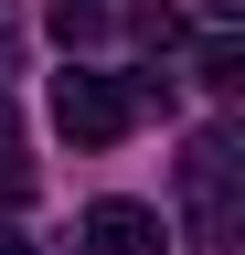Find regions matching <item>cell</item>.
Listing matches in <instances>:
<instances>
[{
    "label": "cell",
    "instance_id": "ba28073f",
    "mask_svg": "<svg viewBox=\"0 0 245 255\" xmlns=\"http://www.w3.org/2000/svg\"><path fill=\"white\" fill-rule=\"evenodd\" d=\"M0 255H32V245H21V234H11V223H0Z\"/></svg>",
    "mask_w": 245,
    "mask_h": 255
},
{
    "label": "cell",
    "instance_id": "52a82bcc",
    "mask_svg": "<svg viewBox=\"0 0 245 255\" xmlns=\"http://www.w3.org/2000/svg\"><path fill=\"white\" fill-rule=\"evenodd\" d=\"M203 11H213V21H235V11H245V0H203Z\"/></svg>",
    "mask_w": 245,
    "mask_h": 255
},
{
    "label": "cell",
    "instance_id": "6da1fadb",
    "mask_svg": "<svg viewBox=\"0 0 245 255\" xmlns=\"http://www.w3.org/2000/svg\"><path fill=\"white\" fill-rule=\"evenodd\" d=\"M53 128H64L75 149H117L139 128V85L96 75V64H64V75H53Z\"/></svg>",
    "mask_w": 245,
    "mask_h": 255
},
{
    "label": "cell",
    "instance_id": "8992f818",
    "mask_svg": "<svg viewBox=\"0 0 245 255\" xmlns=\"http://www.w3.org/2000/svg\"><path fill=\"white\" fill-rule=\"evenodd\" d=\"M107 32V0H53V43H96Z\"/></svg>",
    "mask_w": 245,
    "mask_h": 255
},
{
    "label": "cell",
    "instance_id": "7a4b0ae2",
    "mask_svg": "<svg viewBox=\"0 0 245 255\" xmlns=\"http://www.w3.org/2000/svg\"><path fill=\"white\" fill-rule=\"evenodd\" d=\"M235 170H245V159H235L224 128H203V138L181 149V223H192L203 245H224V234H235Z\"/></svg>",
    "mask_w": 245,
    "mask_h": 255
},
{
    "label": "cell",
    "instance_id": "5b68a950",
    "mask_svg": "<svg viewBox=\"0 0 245 255\" xmlns=\"http://www.w3.org/2000/svg\"><path fill=\"white\" fill-rule=\"evenodd\" d=\"M32 181V149H21V117H11V96H0V191H21Z\"/></svg>",
    "mask_w": 245,
    "mask_h": 255
},
{
    "label": "cell",
    "instance_id": "277c9868",
    "mask_svg": "<svg viewBox=\"0 0 245 255\" xmlns=\"http://www.w3.org/2000/svg\"><path fill=\"white\" fill-rule=\"evenodd\" d=\"M203 85H213V96L245 85V43H235V32H213V43H203Z\"/></svg>",
    "mask_w": 245,
    "mask_h": 255
},
{
    "label": "cell",
    "instance_id": "3957f363",
    "mask_svg": "<svg viewBox=\"0 0 245 255\" xmlns=\"http://www.w3.org/2000/svg\"><path fill=\"white\" fill-rule=\"evenodd\" d=\"M85 255H171V223L149 202H96L85 213Z\"/></svg>",
    "mask_w": 245,
    "mask_h": 255
}]
</instances>
